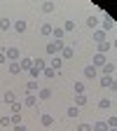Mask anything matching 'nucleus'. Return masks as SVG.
Wrapping results in <instances>:
<instances>
[{"mask_svg":"<svg viewBox=\"0 0 117 131\" xmlns=\"http://www.w3.org/2000/svg\"><path fill=\"white\" fill-rule=\"evenodd\" d=\"M63 40H52V42H47V47H45V52L47 54H56V52H63Z\"/></svg>","mask_w":117,"mask_h":131,"instance_id":"obj_1","label":"nucleus"},{"mask_svg":"<svg viewBox=\"0 0 117 131\" xmlns=\"http://www.w3.org/2000/svg\"><path fill=\"white\" fill-rule=\"evenodd\" d=\"M82 75H84L87 80H94V77H101V70H98L96 66H87V68L82 70Z\"/></svg>","mask_w":117,"mask_h":131,"instance_id":"obj_2","label":"nucleus"},{"mask_svg":"<svg viewBox=\"0 0 117 131\" xmlns=\"http://www.w3.org/2000/svg\"><path fill=\"white\" fill-rule=\"evenodd\" d=\"M115 68H117V63H112V61H108V63H103L101 66V68H98V70H101V75H115Z\"/></svg>","mask_w":117,"mask_h":131,"instance_id":"obj_3","label":"nucleus"},{"mask_svg":"<svg viewBox=\"0 0 117 131\" xmlns=\"http://www.w3.org/2000/svg\"><path fill=\"white\" fill-rule=\"evenodd\" d=\"M112 28H115L112 16H110V14H105V16H103V21H101V30H112Z\"/></svg>","mask_w":117,"mask_h":131,"instance_id":"obj_4","label":"nucleus"},{"mask_svg":"<svg viewBox=\"0 0 117 131\" xmlns=\"http://www.w3.org/2000/svg\"><path fill=\"white\" fill-rule=\"evenodd\" d=\"M5 54H7V61H9V63H12V61H19V49H16V47H7Z\"/></svg>","mask_w":117,"mask_h":131,"instance_id":"obj_5","label":"nucleus"},{"mask_svg":"<svg viewBox=\"0 0 117 131\" xmlns=\"http://www.w3.org/2000/svg\"><path fill=\"white\" fill-rule=\"evenodd\" d=\"M103 63H108L105 54H98V52H96V54H94V63H91V66H96V68H101Z\"/></svg>","mask_w":117,"mask_h":131,"instance_id":"obj_6","label":"nucleus"},{"mask_svg":"<svg viewBox=\"0 0 117 131\" xmlns=\"http://www.w3.org/2000/svg\"><path fill=\"white\" fill-rule=\"evenodd\" d=\"M3 101H5V103H7V105H12V103H14V101H16V94H14V91H12V89H7V91H5V94H3Z\"/></svg>","mask_w":117,"mask_h":131,"instance_id":"obj_7","label":"nucleus"},{"mask_svg":"<svg viewBox=\"0 0 117 131\" xmlns=\"http://www.w3.org/2000/svg\"><path fill=\"white\" fill-rule=\"evenodd\" d=\"M35 103H38V96H35V94H28V91H26V98H24V105L33 108Z\"/></svg>","mask_w":117,"mask_h":131,"instance_id":"obj_8","label":"nucleus"},{"mask_svg":"<svg viewBox=\"0 0 117 131\" xmlns=\"http://www.w3.org/2000/svg\"><path fill=\"white\" fill-rule=\"evenodd\" d=\"M38 98H40V101H49V98H52V89H38Z\"/></svg>","mask_w":117,"mask_h":131,"instance_id":"obj_9","label":"nucleus"},{"mask_svg":"<svg viewBox=\"0 0 117 131\" xmlns=\"http://www.w3.org/2000/svg\"><path fill=\"white\" fill-rule=\"evenodd\" d=\"M12 28H14L16 33H26V28H28V24L19 19V21H14V24H12Z\"/></svg>","mask_w":117,"mask_h":131,"instance_id":"obj_10","label":"nucleus"},{"mask_svg":"<svg viewBox=\"0 0 117 131\" xmlns=\"http://www.w3.org/2000/svg\"><path fill=\"white\" fill-rule=\"evenodd\" d=\"M110 49H112V42H98V54H108L110 52Z\"/></svg>","mask_w":117,"mask_h":131,"instance_id":"obj_11","label":"nucleus"},{"mask_svg":"<svg viewBox=\"0 0 117 131\" xmlns=\"http://www.w3.org/2000/svg\"><path fill=\"white\" fill-rule=\"evenodd\" d=\"M19 66H21V73H24V70L28 73V70L33 68V59H21V61H19Z\"/></svg>","mask_w":117,"mask_h":131,"instance_id":"obj_12","label":"nucleus"},{"mask_svg":"<svg viewBox=\"0 0 117 131\" xmlns=\"http://www.w3.org/2000/svg\"><path fill=\"white\" fill-rule=\"evenodd\" d=\"M94 42H96V45H98V42H105V30H101V28L94 30Z\"/></svg>","mask_w":117,"mask_h":131,"instance_id":"obj_13","label":"nucleus"},{"mask_svg":"<svg viewBox=\"0 0 117 131\" xmlns=\"http://www.w3.org/2000/svg\"><path fill=\"white\" fill-rule=\"evenodd\" d=\"M19 73H21L19 61H12V63H9V75H19Z\"/></svg>","mask_w":117,"mask_h":131,"instance_id":"obj_14","label":"nucleus"},{"mask_svg":"<svg viewBox=\"0 0 117 131\" xmlns=\"http://www.w3.org/2000/svg\"><path fill=\"white\" fill-rule=\"evenodd\" d=\"M98 24H101V21H98V19H96V16H87V26H89V28H94V30H98Z\"/></svg>","mask_w":117,"mask_h":131,"instance_id":"obj_15","label":"nucleus"},{"mask_svg":"<svg viewBox=\"0 0 117 131\" xmlns=\"http://www.w3.org/2000/svg\"><path fill=\"white\" fill-rule=\"evenodd\" d=\"M26 91H28V94H35V91H38V80H30L28 84H26Z\"/></svg>","mask_w":117,"mask_h":131,"instance_id":"obj_16","label":"nucleus"},{"mask_svg":"<svg viewBox=\"0 0 117 131\" xmlns=\"http://www.w3.org/2000/svg\"><path fill=\"white\" fill-rule=\"evenodd\" d=\"M52 30H54L52 24H42V26H40V33H42V35H52Z\"/></svg>","mask_w":117,"mask_h":131,"instance_id":"obj_17","label":"nucleus"},{"mask_svg":"<svg viewBox=\"0 0 117 131\" xmlns=\"http://www.w3.org/2000/svg\"><path fill=\"white\" fill-rule=\"evenodd\" d=\"M40 122H42V126H52L54 124V117H52V115H42Z\"/></svg>","mask_w":117,"mask_h":131,"instance_id":"obj_18","label":"nucleus"},{"mask_svg":"<svg viewBox=\"0 0 117 131\" xmlns=\"http://www.w3.org/2000/svg\"><path fill=\"white\" fill-rule=\"evenodd\" d=\"M98 84H101V87H110V84H112V77H110V75H101Z\"/></svg>","mask_w":117,"mask_h":131,"instance_id":"obj_19","label":"nucleus"},{"mask_svg":"<svg viewBox=\"0 0 117 131\" xmlns=\"http://www.w3.org/2000/svg\"><path fill=\"white\" fill-rule=\"evenodd\" d=\"M9 122H12V126H19V124H21V115H19V112L9 115Z\"/></svg>","mask_w":117,"mask_h":131,"instance_id":"obj_20","label":"nucleus"},{"mask_svg":"<svg viewBox=\"0 0 117 131\" xmlns=\"http://www.w3.org/2000/svg\"><path fill=\"white\" fill-rule=\"evenodd\" d=\"M73 54H75V49H73V47H63V52H61L63 59H73Z\"/></svg>","mask_w":117,"mask_h":131,"instance_id":"obj_21","label":"nucleus"},{"mask_svg":"<svg viewBox=\"0 0 117 131\" xmlns=\"http://www.w3.org/2000/svg\"><path fill=\"white\" fill-rule=\"evenodd\" d=\"M112 105V101H110V98H101V101H98V108H101V110H108Z\"/></svg>","mask_w":117,"mask_h":131,"instance_id":"obj_22","label":"nucleus"},{"mask_svg":"<svg viewBox=\"0 0 117 131\" xmlns=\"http://www.w3.org/2000/svg\"><path fill=\"white\" fill-rule=\"evenodd\" d=\"M52 35H54V40H63L66 30H63V28H54V30H52Z\"/></svg>","mask_w":117,"mask_h":131,"instance_id":"obj_23","label":"nucleus"},{"mask_svg":"<svg viewBox=\"0 0 117 131\" xmlns=\"http://www.w3.org/2000/svg\"><path fill=\"white\" fill-rule=\"evenodd\" d=\"M91 131H108V124H105V122H96V124L91 126Z\"/></svg>","mask_w":117,"mask_h":131,"instance_id":"obj_24","label":"nucleus"},{"mask_svg":"<svg viewBox=\"0 0 117 131\" xmlns=\"http://www.w3.org/2000/svg\"><path fill=\"white\" fill-rule=\"evenodd\" d=\"M84 103H87V96H84V94H77V96H75V105L80 108V105H84Z\"/></svg>","mask_w":117,"mask_h":131,"instance_id":"obj_25","label":"nucleus"},{"mask_svg":"<svg viewBox=\"0 0 117 131\" xmlns=\"http://www.w3.org/2000/svg\"><path fill=\"white\" fill-rule=\"evenodd\" d=\"M28 73H30V77H33V80H38V77H42V70H40V68H35V66H33V68H30Z\"/></svg>","mask_w":117,"mask_h":131,"instance_id":"obj_26","label":"nucleus"},{"mask_svg":"<svg viewBox=\"0 0 117 131\" xmlns=\"http://www.w3.org/2000/svg\"><path fill=\"white\" fill-rule=\"evenodd\" d=\"M66 115H68V117H77V115H80V110H77V105H70L68 110H66Z\"/></svg>","mask_w":117,"mask_h":131,"instance_id":"obj_27","label":"nucleus"},{"mask_svg":"<svg viewBox=\"0 0 117 131\" xmlns=\"http://www.w3.org/2000/svg\"><path fill=\"white\" fill-rule=\"evenodd\" d=\"M61 28H63L66 33H73V30H75V21H66V24H63Z\"/></svg>","mask_w":117,"mask_h":131,"instance_id":"obj_28","label":"nucleus"},{"mask_svg":"<svg viewBox=\"0 0 117 131\" xmlns=\"http://www.w3.org/2000/svg\"><path fill=\"white\" fill-rule=\"evenodd\" d=\"M75 94H84V82H82V80L75 82Z\"/></svg>","mask_w":117,"mask_h":131,"instance_id":"obj_29","label":"nucleus"},{"mask_svg":"<svg viewBox=\"0 0 117 131\" xmlns=\"http://www.w3.org/2000/svg\"><path fill=\"white\" fill-rule=\"evenodd\" d=\"M7 28H12V21L9 19H0V30H7Z\"/></svg>","mask_w":117,"mask_h":131,"instance_id":"obj_30","label":"nucleus"},{"mask_svg":"<svg viewBox=\"0 0 117 131\" xmlns=\"http://www.w3.org/2000/svg\"><path fill=\"white\" fill-rule=\"evenodd\" d=\"M54 7H56L54 3H42V12H47V14H49V12H54Z\"/></svg>","mask_w":117,"mask_h":131,"instance_id":"obj_31","label":"nucleus"},{"mask_svg":"<svg viewBox=\"0 0 117 131\" xmlns=\"http://www.w3.org/2000/svg\"><path fill=\"white\" fill-rule=\"evenodd\" d=\"M61 63H63V59H59V56L52 59V68H54V70H61Z\"/></svg>","mask_w":117,"mask_h":131,"instance_id":"obj_32","label":"nucleus"},{"mask_svg":"<svg viewBox=\"0 0 117 131\" xmlns=\"http://www.w3.org/2000/svg\"><path fill=\"white\" fill-rule=\"evenodd\" d=\"M0 126H12V122H9V115H3V117H0Z\"/></svg>","mask_w":117,"mask_h":131,"instance_id":"obj_33","label":"nucleus"},{"mask_svg":"<svg viewBox=\"0 0 117 131\" xmlns=\"http://www.w3.org/2000/svg\"><path fill=\"white\" fill-rule=\"evenodd\" d=\"M42 75H45V77H56V70H54V68H45Z\"/></svg>","mask_w":117,"mask_h":131,"instance_id":"obj_34","label":"nucleus"},{"mask_svg":"<svg viewBox=\"0 0 117 131\" xmlns=\"http://www.w3.org/2000/svg\"><path fill=\"white\" fill-rule=\"evenodd\" d=\"M7 63V54H5V47H0V66Z\"/></svg>","mask_w":117,"mask_h":131,"instance_id":"obj_35","label":"nucleus"},{"mask_svg":"<svg viewBox=\"0 0 117 131\" xmlns=\"http://www.w3.org/2000/svg\"><path fill=\"white\" fill-rule=\"evenodd\" d=\"M105 124H108V129H115V126H117V117H110Z\"/></svg>","mask_w":117,"mask_h":131,"instance_id":"obj_36","label":"nucleus"},{"mask_svg":"<svg viewBox=\"0 0 117 131\" xmlns=\"http://www.w3.org/2000/svg\"><path fill=\"white\" fill-rule=\"evenodd\" d=\"M9 108H12V112H21V103H16V101H14Z\"/></svg>","mask_w":117,"mask_h":131,"instance_id":"obj_37","label":"nucleus"},{"mask_svg":"<svg viewBox=\"0 0 117 131\" xmlns=\"http://www.w3.org/2000/svg\"><path fill=\"white\" fill-rule=\"evenodd\" d=\"M77 131H91V124H80Z\"/></svg>","mask_w":117,"mask_h":131,"instance_id":"obj_38","label":"nucleus"},{"mask_svg":"<svg viewBox=\"0 0 117 131\" xmlns=\"http://www.w3.org/2000/svg\"><path fill=\"white\" fill-rule=\"evenodd\" d=\"M110 89H112V91L117 94V80H115V77H112V84H110Z\"/></svg>","mask_w":117,"mask_h":131,"instance_id":"obj_39","label":"nucleus"},{"mask_svg":"<svg viewBox=\"0 0 117 131\" xmlns=\"http://www.w3.org/2000/svg\"><path fill=\"white\" fill-rule=\"evenodd\" d=\"M14 131H28V129H26L24 124H19V126H14Z\"/></svg>","mask_w":117,"mask_h":131,"instance_id":"obj_40","label":"nucleus"},{"mask_svg":"<svg viewBox=\"0 0 117 131\" xmlns=\"http://www.w3.org/2000/svg\"><path fill=\"white\" fill-rule=\"evenodd\" d=\"M112 47H115V49H117V40H115V42H112Z\"/></svg>","mask_w":117,"mask_h":131,"instance_id":"obj_41","label":"nucleus"},{"mask_svg":"<svg viewBox=\"0 0 117 131\" xmlns=\"http://www.w3.org/2000/svg\"><path fill=\"white\" fill-rule=\"evenodd\" d=\"M108 131H117V126H115V129H108Z\"/></svg>","mask_w":117,"mask_h":131,"instance_id":"obj_42","label":"nucleus"},{"mask_svg":"<svg viewBox=\"0 0 117 131\" xmlns=\"http://www.w3.org/2000/svg\"><path fill=\"white\" fill-rule=\"evenodd\" d=\"M0 101H3V96H0Z\"/></svg>","mask_w":117,"mask_h":131,"instance_id":"obj_43","label":"nucleus"}]
</instances>
